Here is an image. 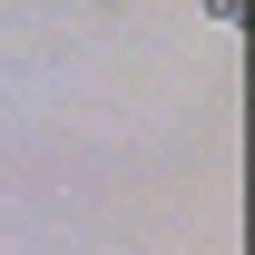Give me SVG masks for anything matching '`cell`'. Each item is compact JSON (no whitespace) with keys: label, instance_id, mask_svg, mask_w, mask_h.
<instances>
[{"label":"cell","instance_id":"obj_1","mask_svg":"<svg viewBox=\"0 0 255 255\" xmlns=\"http://www.w3.org/2000/svg\"><path fill=\"white\" fill-rule=\"evenodd\" d=\"M206 20H216V30H236V20H246V0H206Z\"/></svg>","mask_w":255,"mask_h":255}]
</instances>
